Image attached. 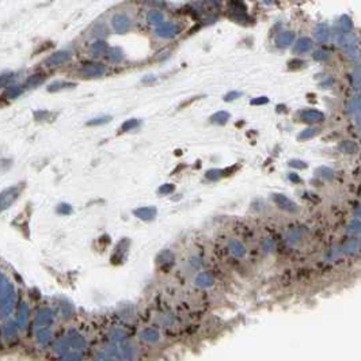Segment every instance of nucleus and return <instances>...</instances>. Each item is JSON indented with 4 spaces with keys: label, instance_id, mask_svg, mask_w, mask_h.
<instances>
[{
    "label": "nucleus",
    "instance_id": "20e7f679",
    "mask_svg": "<svg viewBox=\"0 0 361 361\" xmlns=\"http://www.w3.org/2000/svg\"><path fill=\"white\" fill-rule=\"evenodd\" d=\"M139 339L146 345H156L162 339V333L159 329L153 328V326H147V328H143L139 331Z\"/></svg>",
    "mask_w": 361,
    "mask_h": 361
},
{
    "label": "nucleus",
    "instance_id": "393cba45",
    "mask_svg": "<svg viewBox=\"0 0 361 361\" xmlns=\"http://www.w3.org/2000/svg\"><path fill=\"white\" fill-rule=\"evenodd\" d=\"M23 92V89L21 87V86H17V85H14L11 86V87H8L6 90V94L4 95L8 98V99H15V98H18V96L21 95Z\"/></svg>",
    "mask_w": 361,
    "mask_h": 361
},
{
    "label": "nucleus",
    "instance_id": "423d86ee",
    "mask_svg": "<svg viewBox=\"0 0 361 361\" xmlns=\"http://www.w3.org/2000/svg\"><path fill=\"white\" fill-rule=\"evenodd\" d=\"M153 31L160 38H173L177 34H180V29L175 22H163L156 26Z\"/></svg>",
    "mask_w": 361,
    "mask_h": 361
},
{
    "label": "nucleus",
    "instance_id": "4c0bfd02",
    "mask_svg": "<svg viewBox=\"0 0 361 361\" xmlns=\"http://www.w3.org/2000/svg\"><path fill=\"white\" fill-rule=\"evenodd\" d=\"M192 265L194 266V268H200V266H201V261L198 260L197 257H196V258H192Z\"/></svg>",
    "mask_w": 361,
    "mask_h": 361
},
{
    "label": "nucleus",
    "instance_id": "2eb2a0df",
    "mask_svg": "<svg viewBox=\"0 0 361 361\" xmlns=\"http://www.w3.org/2000/svg\"><path fill=\"white\" fill-rule=\"evenodd\" d=\"M29 319H30V310H29V305L26 303H21L19 307H18L17 311V322L19 325V328L23 329L26 328V325L29 323Z\"/></svg>",
    "mask_w": 361,
    "mask_h": 361
},
{
    "label": "nucleus",
    "instance_id": "4468645a",
    "mask_svg": "<svg viewBox=\"0 0 361 361\" xmlns=\"http://www.w3.org/2000/svg\"><path fill=\"white\" fill-rule=\"evenodd\" d=\"M214 284V278L213 276L209 273V271H201L198 273L196 278H194V285L201 289H207V288L213 287Z\"/></svg>",
    "mask_w": 361,
    "mask_h": 361
},
{
    "label": "nucleus",
    "instance_id": "a211bd4d",
    "mask_svg": "<svg viewBox=\"0 0 361 361\" xmlns=\"http://www.w3.org/2000/svg\"><path fill=\"white\" fill-rule=\"evenodd\" d=\"M76 83H72V82H64V80H57V82H53L51 85L46 87V90L49 92H57V91L65 90V89H74Z\"/></svg>",
    "mask_w": 361,
    "mask_h": 361
},
{
    "label": "nucleus",
    "instance_id": "a878e982",
    "mask_svg": "<svg viewBox=\"0 0 361 361\" xmlns=\"http://www.w3.org/2000/svg\"><path fill=\"white\" fill-rule=\"evenodd\" d=\"M44 76L41 74H35V75H31L28 80H26V87H37V86H40L42 82H44Z\"/></svg>",
    "mask_w": 361,
    "mask_h": 361
},
{
    "label": "nucleus",
    "instance_id": "b1692460",
    "mask_svg": "<svg viewBox=\"0 0 361 361\" xmlns=\"http://www.w3.org/2000/svg\"><path fill=\"white\" fill-rule=\"evenodd\" d=\"M14 80H15V75L12 72H3L1 76H0V83H1V87H11L14 86Z\"/></svg>",
    "mask_w": 361,
    "mask_h": 361
},
{
    "label": "nucleus",
    "instance_id": "412c9836",
    "mask_svg": "<svg viewBox=\"0 0 361 361\" xmlns=\"http://www.w3.org/2000/svg\"><path fill=\"white\" fill-rule=\"evenodd\" d=\"M274 201H276L277 205H278L280 208L285 209V211H289V212L295 211V204L291 203L287 197H284V196H281V194H277V196H274Z\"/></svg>",
    "mask_w": 361,
    "mask_h": 361
},
{
    "label": "nucleus",
    "instance_id": "72a5a7b5",
    "mask_svg": "<svg viewBox=\"0 0 361 361\" xmlns=\"http://www.w3.org/2000/svg\"><path fill=\"white\" fill-rule=\"evenodd\" d=\"M308 46H310V42L307 40H301L298 42V45L295 46V51L296 52H303V51H307L308 49Z\"/></svg>",
    "mask_w": 361,
    "mask_h": 361
},
{
    "label": "nucleus",
    "instance_id": "5701e85b",
    "mask_svg": "<svg viewBox=\"0 0 361 361\" xmlns=\"http://www.w3.org/2000/svg\"><path fill=\"white\" fill-rule=\"evenodd\" d=\"M112 121V117L110 116H99V117H95V119L89 120L86 125L87 126H99V125H105L107 122Z\"/></svg>",
    "mask_w": 361,
    "mask_h": 361
},
{
    "label": "nucleus",
    "instance_id": "aec40b11",
    "mask_svg": "<svg viewBox=\"0 0 361 361\" xmlns=\"http://www.w3.org/2000/svg\"><path fill=\"white\" fill-rule=\"evenodd\" d=\"M231 117V114L228 112H224V110H220L217 113H214L212 117H211V122L214 125H226L228 122V120Z\"/></svg>",
    "mask_w": 361,
    "mask_h": 361
},
{
    "label": "nucleus",
    "instance_id": "c9c22d12",
    "mask_svg": "<svg viewBox=\"0 0 361 361\" xmlns=\"http://www.w3.org/2000/svg\"><path fill=\"white\" fill-rule=\"evenodd\" d=\"M268 103V98L265 96H260V98H254V99H251V105L255 106V105H265Z\"/></svg>",
    "mask_w": 361,
    "mask_h": 361
},
{
    "label": "nucleus",
    "instance_id": "6ab92c4d",
    "mask_svg": "<svg viewBox=\"0 0 361 361\" xmlns=\"http://www.w3.org/2000/svg\"><path fill=\"white\" fill-rule=\"evenodd\" d=\"M106 57L110 62H121L124 60V51L119 46H113L107 51Z\"/></svg>",
    "mask_w": 361,
    "mask_h": 361
},
{
    "label": "nucleus",
    "instance_id": "c85d7f7f",
    "mask_svg": "<svg viewBox=\"0 0 361 361\" xmlns=\"http://www.w3.org/2000/svg\"><path fill=\"white\" fill-rule=\"evenodd\" d=\"M292 38H294V35L289 33V31H285V33H281L280 35H278L277 42H278V45L285 46V45H288L289 42H292Z\"/></svg>",
    "mask_w": 361,
    "mask_h": 361
},
{
    "label": "nucleus",
    "instance_id": "7c9ffc66",
    "mask_svg": "<svg viewBox=\"0 0 361 361\" xmlns=\"http://www.w3.org/2000/svg\"><path fill=\"white\" fill-rule=\"evenodd\" d=\"M174 190L175 186L173 183H163V185L158 189V193L160 196H166V194H171Z\"/></svg>",
    "mask_w": 361,
    "mask_h": 361
},
{
    "label": "nucleus",
    "instance_id": "f3484780",
    "mask_svg": "<svg viewBox=\"0 0 361 361\" xmlns=\"http://www.w3.org/2000/svg\"><path fill=\"white\" fill-rule=\"evenodd\" d=\"M106 51H109V49H107V42L105 40H96L90 46L91 56L94 57L102 56L103 53H106Z\"/></svg>",
    "mask_w": 361,
    "mask_h": 361
},
{
    "label": "nucleus",
    "instance_id": "6e6552de",
    "mask_svg": "<svg viewBox=\"0 0 361 361\" xmlns=\"http://www.w3.org/2000/svg\"><path fill=\"white\" fill-rule=\"evenodd\" d=\"M19 196V187L18 186H11L8 189H4L1 194H0V208L1 211H6L7 208H10L12 204L15 203V200Z\"/></svg>",
    "mask_w": 361,
    "mask_h": 361
},
{
    "label": "nucleus",
    "instance_id": "f03ea898",
    "mask_svg": "<svg viewBox=\"0 0 361 361\" xmlns=\"http://www.w3.org/2000/svg\"><path fill=\"white\" fill-rule=\"evenodd\" d=\"M0 300H1V318L6 319L11 315L17 304V292L12 282L4 274L0 277Z\"/></svg>",
    "mask_w": 361,
    "mask_h": 361
},
{
    "label": "nucleus",
    "instance_id": "9d476101",
    "mask_svg": "<svg viewBox=\"0 0 361 361\" xmlns=\"http://www.w3.org/2000/svg\"><path fill=\"white\" fill-rule=\"evenodd\" d=\"M128 331L125 330L124 328L121 326H113L109 330V334H107V338H109V342L110 344H124V342H128Z\"/></svg>",
    "mask_w": 361,
    "mask_h": 361
},
{
    "label": "nucleus",
    "instance_id": "bb28decb",
    "mask_svg": "<svg viewBox=\"0 0 361 361\" xmlns=\"http://www.w3.org/2000/svg\"><path fill=\"white\" fill-rule=\"evenodd\" d=\"M224 175V170L220 169H211L205 173V178L208 180H217Z\"/></svg>",
    "mask_w": 361,
    "mask_h": 361
},
{
    "label": "nucleus",
    "instance_id": "c756f323",
    "mask_svg": "<svg viewBox=\"0 0 361 361\" xmlns=\"http://www.w3.org/2000/svg\"><path fill=\"white\" fill-rule=\"evenodd\" d=\"M56 212L59 214H62V216H68V214L72 213V207L67 203H61L57 205Z\"/></svg>",
    "mask_w": 361,
    "mask_h": 361
},
{
    "label": "nucleus",
    "instance_id": "7ed1b4c3",
    "mask_svg": "<svg viewBox=\"0 0 361 361\" xmlns=\"http://www.w3.org/2000/svg\"><path fill=\"white\" fill-rule=\"evenodd\" d=\"M55 322V312L48 307L41 308L35 315L34 319V330L35 333H38L41 330H46V329H51V326Z\"/></svg>",
    "mask_w": 361,
    "mask_h": 361
},
{
    "label": "nucleus",
    "instance_id": "0eeeda50",
    "mask_svg": "<svg viewBox=\"0 0 361 361\" xmlns=\"http://www.w3.org/2000/svg\"><path fill=\"white\" fill-rule=\"evenodd\" d=\"M106 72V68L103 64L99 62H87L83 67L80 68V74L86 78H102Z\"/></svg>",
    "mask_w": 361,
    "mask_h": 361
},
{
    "label": "nucleus",
    "instance_id": "2f4dec72",
    "mask_svg": "<svg viewBox=\"0 0 361 361\" xmlns=\"http://www.w3.org/2000/svg\"><path fill=\"white\" fill-rule=\"evenodd\" d=\"M94 361H119V360H117V359H114L113 356L107 355L105 350H101V352L96 355L95 360Z\"/></svg>",
    "mask_w": 361,
    "mask_h": 361
},
{
    "label": "nucleus",
    "instance_id": "f704fd0d",
    "mask_svg": "<svg viewBox=\"0 0 361 361\" xmlns=\"http://www.w3.org/2000/svg\"><path fill=\"white\" fill-rule=\"evenodd\" d=\"M34 117L38 120V121H41V120H46L48 117H51V113L46 112V110H38V112L34 113Z\"/></svg>",
    "mask_w": 361,
    "mask_h": 361
},
{
    "label": "nucleus",
    "instance_id": "f257e3e1",
    "mask_svg": "<svg viewBox=\"0 0 361 361\" xmlns=\"http://www.w3.org/2000/svg\"><path fill=\"white\" fill-rule=\"evenodd\" d=\"M87 339L78 329H68L65 333L52 342V356L59 361L69 353H86Z\"/></svg>",
    "mask_w": 361,
    "mask_h": 361
},
{
    "label": "nucleus",
    "instance_id": "e433bc0d",
    "mask_svg": "<svg viewBox=\"0 0 361 361\" xmlns=\"http://www.w3.org/2000/svg\"><path fill=\"white\" fill-rule=\"evenodd\" d=\"M155 80H156V78H155L153 75H147V76H144V78H143L141 82H143V83H153Z\"/></svg>",
    "mask_w": 361,
    "mask_h": 361
},
{
    "label": "nucleus",
    "instance_id": "4be33fe9",
    "mask_svg": "<svg viewBox=\"0 0 361 361\" xmlns=\"http://www.w3.org/2000/svg\"><path fill=\"white\" fill-rule=\"evenodd\" d=\"M147 21L150 23H153V25H162L164 21V15L163 12L159 11V10H151L148 12L147 15Z\"/></svg>",
    "mask_w": 361,
    "mask_h": 361
},
{
    "label": "nucleus",
    "instance_id": "9b49d317",
    "mask_svg": "<svg viewBox=\"0 0 361 361\" xmlns=\"http://www.w3.org/2000/svg\"><path fill=\"white\" fill-rule=\"evenodd\" d=\"M112 25H113V29L117 31V33L124 34L128 31V29L130 26V19L126 14H116L113 18H112Z\"/></svg>",
    "mask_w": 361,
    "mask_h": 361
},
{
    "label": "nucleus",
    "instance_id": "39448f33",
    "mask_svg": "<svg viewBox=\"0 0 361 361\" xmlns=\"http://www.w3.org/2000/svg\"><path fill=\"white\" fill-rule=\"evenodd\" d=\"M19 325L15 321H8L3 323V329H1V339L3 344H11L14 341H17L19 337Z\"/></svg>",
    "mask_w": 361,
    "mask_h": 361
},
{
    "label": "nucleus",
    "instance_id": "dca6fc26",
    "mask_svg": "<svg viewBox=\"0 0 361 361\" xmlns=\"http://www.w3.org/2000/svg\"><path fill=\"white\" fill-rule=\"evenodd\" d=\"M228 250L235 258H243L246 255V247L241 241L238 239H230L228 241Z\"/></svg>",
    "mask_w": 361,
    "mask_h": 361
},
{
    "label": "nucleus",
    "instance_id": "473e14b6",
    "mask_svg": "<svg viewBox=\"0 0 361 361\" xmlns=\"http://www.w3.org/2000/svg\"><path fill=\"white\" fill-rule=\"evenodd\" d=\"M242 95V92L241 91H230V92H227L226 95H224V101L226 102H232V101H235V99H238L239 96Z\"/></svg>",
    "mask_w": 361,
    "mask_h": 361
},
{
    "label": "nucleus",
    "instance_id": "f8f14e48",
    "mask_svg": "<svg viewBox=\"0 0 361 361\" xmlns=\"http://www.w3.org/2000/svg\"><path fill=\"white\" fill-rule=\"evenodd\" d=\"M129 244L130 241L129 239H121V242L116 246V250H114V254L112 255V260H113V264H120L126 258V254L129 251Z\"/></svg>",
    "mask_w": 361,
    "mask_h": 361
},
{
    "label": "nucleus",
    "instance_id": "ddd939ff",
    "mask_svg": "<svg viewBox=\"0 0 361 361\" xmlns=\"http://www.w3.org/2000/svg\"><path fill=\"white\" fill-rule=\"evenodd\" d=\"M133 214H135L137 219L144 221H150L153 220L158 214V209L155 207H140L133 211Z\"/></svg>",
    "mask_w": 361,
    "mask_h": 361
},
{
    "label": "nucleus",
    "instance_id": "cd10ccee",
    "mask_svg": "<svg viewBox=\"0 0 361 361\" xmlns=\"http://www.w3.org/2000/svg\"><path fill=\"white\" fill-rule=\"evenodd\" d=\"M141 121L137 119H129L125 121L122 126H121V129L124 130V132H128V130H133L136 129L137 126H140Z\"/></svg>",
    "mask_w": 361,
    "mask_h": 361
},
{
    "label": "nucleus",
    "instance_id": "1a4fd4ad",
    "mask_svg": "<svg viewBox=\"0 0 361 361\" xmlns=\"http://www.w3.org/2000/svg\"><path fill=\"white\" fill-rule=\"evenodd\" d=\"M71 60V52L68 51H57L52 53L45 59V65L48 67H59Z\"/></svg>",
    "mask_w": 361,
    "mask_h": 361
}]
</instances>
